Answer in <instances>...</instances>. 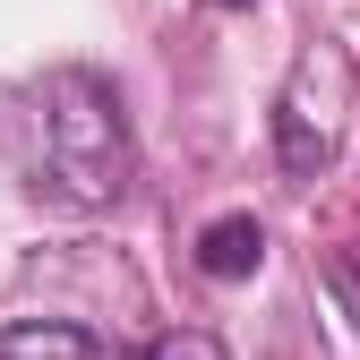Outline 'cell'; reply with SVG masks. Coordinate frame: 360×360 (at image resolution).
<instances>
[{
	"label": "cell",
	"mask_w": 360,
	"mask_h": 360,
	"mask_svg": "<svg viewBox=\"0 0 360 360\" xmlns=\"http://www.w3.org/2000/svg\"><path fill=\"white\" fill-rule=\"evenodd\" d=\"M26 163L60 206H86V214L120 206L138 180V138H129L120 86L95 69H52L26 95Z\"/></svg>",
	"instance_id": "1"
},
{
	"label": "cell",
	"mask_w": 360,
	"mask_h": 360,
	"mask_svg": "<svg viewBox=\"0 0 360 360\" xmlns=\"http://www.w3.org/2000/svg\"><path fill=\"white\" fill-rule=\"evenodd\" d=\"M266 266V223L257 214H214L206 232H198V275L206 283H240Z\"/></svg>",
	"instance_id": "2"
},
{
	"label": "cell",
	"mask_w": 360,
	"mask_h": 360,
	"mask_svg": "<svg viewBox=\"0 0 360 360\" xmlns=\"http://www.w3.org/2000/svg\"><path fill=\"white\" fill-rule=\"evenodd\" d=\"M0 360H120V352L69 318H26V326H0Z\"/></svg>",
	"instance_id": "3"
},
{
	"label": "cell",
	"mask_w": 360,
	"mask_h": 360,
	"mask_svg": "<svg viewBox=\"0 0 360 360\" xmlns=\"http://www.w3.org/2000/svg\"><path fill=\"white\" fill-rule=\"evenodd\" d=\"M275 146H283V172H292V180H318L326 155H335V146H326V129H309V103H300V95L275 103Z\"/></svg>",
	"instance_id": "4"
},
{
	"label": "cell",
	"mask_w": 360,
	"mask_h": 360,
	"mask_svg": "<svg viewBox=\"0 0 360 360\" xmlns=\"http://www.w3.org/2000/svg\"><path fill=\"white\" fill-rule=\"evenodd\" d=\"M138 360H223V343H214V335H198V326H180V335H155Z\"/></svg>",
	"instance_id": "5"
},
{
	"label": "cell",
	"mask_w": 360,
	"mask_h": 360,
	"mask_svg": "<svg viewBox=\"0 0 360 360\" xmlns=\"http://www.w3.org/2000/svg\"><path fill=\"white\" fill-rule=\"evenodd\" d=\"M326 292H335V309L360 326V257H326Z\"/></svg>",
	"instance_id": "6"
},
{
	"label": "cell",
	"mask_w": 360,
	"mask_h": 360,
	"mask_svg": "<svg viewBox=\"0 0 360 360\" xmlns=\"http://www.w3.org/2000/svg\"><path fill=\"white\" fill-rule=\"evenodd\" d=\"M206 9H249V0H206Z\"/></svg>",
	"instance_id": "7"
}]
</instances>
